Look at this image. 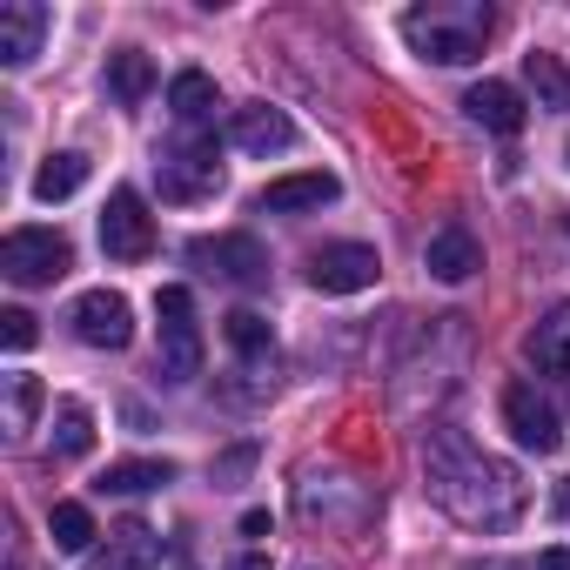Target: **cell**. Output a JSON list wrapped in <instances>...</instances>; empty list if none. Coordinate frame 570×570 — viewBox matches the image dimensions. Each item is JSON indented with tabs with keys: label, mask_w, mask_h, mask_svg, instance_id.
<instances>
[{
	"label": "cell",
	"mask_w": 570,
	"mask_h": 570,
	"mask_svg": "<svg viewBox=\"0 0 570 570\" xmlns=\"http://www.w3.org/2000/svg\"><path fill=\"white\" fill-rule=\"evenodd\" d=\"M537 570H570V550H563V543H557V550H543V557H537Z\"/></svg>",
	"instance_id": "cell-28"
},
{
	"label": "cell",
	"mask_w": 570,
	"mask_h": 570,
	"mask_svg": "<svg viewBox=\"0 0 570 570\" xmlns=\"http://www.w3.org/2000/svg\"><path fill=\"white\" fill-rule=\"evenodd\" d=\"M35 410H41V383L35 376H8V436L35 430Z\"/></svg>",
	"instance_id": "cell-26"
},
{
	"label": "cell",
	"mask_w": 570,
	"mask_h": 570,
	"mask_svg": "<svg viewBox=\"0 0 570 570\" xmlns=\"http://www.w3.org/2000/svg\"><path fill=\"white\" fill-rule=\"evenodd\" d=\"M336 195H343V181H336L330 168H309V175L268 181V188H262V208H268V215H303V208H323V202H336Z\"/></svg>",
	"instance_id": "cell-13"
},
{
	"label": "cell",
	"mask_w": 570,
	"mask_h": 570,
	"mask_svg": "<svg viewBox=\"0 0 570 570\" xmlns=\"http://www.w3.org/2000/svg\"><path fill=\"white\" fill-rule=\"evenodd\" d=\"M55 450H61V456H88V450H95V416H88V403L68 396V403L55 410Z\"/></svg>",
	"instance_id": "cell-23"
},
{
	"label": "cell",
	"mask_w": 570,
	"mask_h": 570,
	"mask_svg": "<svg viewBox=\"0 0 570 570\" xmlns=\"http://www.w3.org/2000/svg\"><path fill=\"white\" fill-rule=\"evenodd\" d=\"M222 188V161H215V141H181L161 155V195L168 202H202Z\"/></svg>",
	"instance_id": "cell-9"
},
{
	"label": "cell",
	"mask_w": 570,
	"mask_h": 570,
	"mask_svg": "<svg viewBox=\"0 0 570 570\" xmlns=\"http://www.w3.org/2000/svg\"><path fill=\"white\" fill-rule=\"evenodd\" d=\"M68 235L55 228H14L8 242H0V268H8V282H21V289H41V282H61L68 275Z\"/></svg>",
	"instance_id": "cell-4"
},
{
	"label": "cell",
	"mask_w": 570,
	"mask_h": 570,
	"mask_svg": "<svg viewBox=\"0 0 570 570\" xmlns=\"http://www.w3.org/2000/svg\"><path fill=\"white\" fill-rule=\"evenodd\" d=\"M563 510H570V497H563Z\"/></svg>",
	"instance_id": "cell-30"
},
{
	"label": "cell",
	"mask_w": 570,
	"mask_h": 570,
	"mask_svg": "<svg viewBox=\"0 0 570 570\" xmlns=\"http://www.w3.org/2000/svg\"><path fill=\"white\" fill-rule=\"evenodd\" d=\"M503 423H510V436H517L523 450H537V456H550V450L563 443V423H557V410L537 396V383H510V390H503Z\"/></svg>",
	"instance_id": "cell-10"
},
{
	"label": "cell",
	"mask_w": 570,
	"mask_h": 570,
	"mask_svg": "<svg viewBox=\"0 0 570 570\" xmlns=\"http://www.w3.org/2000/svg\"><path fill=\"white\" fill-rule=\"evenodd\" d=\"M41 35H48V8H41V0L0 8V68H28L41 55Z\"/></svg>",
	"instance_id": "cell-12"
},
{
	"label": "cell",
	"mask_w": 570,
	"mask_h": 570,
	"mask_svg": "<svg viewBox=\"0 0 570 570\" xmlns=\"http://www.w3.org/2000/svg\"><path fill=\"white\" fill-rule=\"evenodd\" d=\"M108 88H115V101H121V108H141V101H148V88H155V61H148L141 48L108 55Z\"/></svg>",
	"instance_id": "cell-18"
},
{
	"label": "cell",
	"mask_w": 570,
	"mask_h": 570,
	"mask_svg": "<svg viewBox=\"0 0 570 570\" xmlns=\"http://www.w3.org/2000/svg\"><path fill=\"white\" fill-rule=\"evenodd\" d=\"M161 483H175L168 463H108L101 470V490L108 497H141V490H161Z\"/></svg>",
	"instance_id": "cell-20"
},
{
	"label": "cell",
	"mask_w": 570,
	"mask_h": 570,
	"mask_svg": "<svg viewBox=\"0 0 570 570\" xmlns=\"http://www.w3.org/2000/svg\"><path fill=\"white\" fill-rule=\"evenodd\" d=\"M235 570H268V557H242V563H235Z\"/></svg>",
	"instance_id": "cell-29"
},
{
	"label": "cell",
	"mask_w": 570,
	"mask_h": 570,
	"mask_svg": "<svg viewBox=\"0 0 570 570\" xmlns=\"http://www.w3.org/2000/svg\"><path fill=\"white\" fill-rule=\"evenodd\" d=\"M490 28H497V14L483 8V0H430V8H410L403 14V41L423 61H436V68L476 61L483 41H490Z\"/></svg>",
	"instance_id": "cell-2"
},
{
	"label": "cell",
	"mask_w": 570,
	"mask_h": 570,
	"mask_svg": "<svg viewBox=\"0 0 570 570\" xmlns=\"http://www.w3.org/2000/svg\"><path fill=\"white\" fill-rule=\"evenodd\" d=\"M68 323H75V336H81L88 350H128V343H135V309H128V296H115V289H88Z\"/></svg>",
	"instance_id": "cell-8"
},
{
	"label": "cell",
	"mask_w": 570,
	"mask_h": 570,
	"mask_svg": "<svg viewBox=\"0 0 570 570\" xmlns=\"http://www.w3.org/2000/svg\"><path fill=\"white\" fill-rule=\"evenodd\" d=\"M376 248L370 242H330V248H316L309 255V282L323 296H356V289H370L376 282Z\"/></svg>",
	"instance_id": "cell-7"
},
{
	"label": "cell",
	"mask_w": 570,
	"mask_h": 570,
	"mask_svg": "<svg viewBox=\"0 0 570 570\" xmlns=\"http://www.w3.org/2000/svg\"><path fill=\"white\" fill-rule=\"evenodd\" d=\"M222 330H228V350H235V356H248V363H255V356H268V343H275L268 316H255V309H235Z\"/></svg>",
	"instance_id": "cell-25"
},
{
	"label": "cell",
	"mask_w": 570,
	"mask_h": 570,
	"mask_svg": "<svg viewBox=\"0 0 570 570\" xmlns=\"http://www.w3.org/2000/svg\"><path fill=\"white\" fill-rule=\"evenodd\" d=\"M0 343L21 356V350L35 343V316H28V309H0Z\"/></svg>",
	"instance_id": "cell-27"
},
{
	"label": "cell",
	"mask_w": 570,
	"mask_h": 570,
	"mask_svg": "<svg viewBox=\"0 0 570 570\" xmlns=\"http://www.w3.org/2000/svg\"><path fill=\"white\" fill-rule=\"evenodd\" d=\"M228 141L248 148V155H282V148H296V121L282 108H268V101H248V108H235Z\"/></svg>",
	"instance_id": "cell-11"
},
{
	"label": "cell",
	"mask_w": 570,
	"mask_h": 570,
	"mask_svg": "<svg viewBox=\"0 0 570 570\" xmlns=\"http://www.w3.org/2000/svg\"><path fill=\"white\" fill-rule=\"evenodd\" d=\"M101 248L115 262H141L155 248V215H148V202L135 188H115L108 195V208H101Z\"/></svg>",
	"instance_id": "cell-6"
},
{
	"label": "cell",
	"mask_w": 570,
	"mask_h": 570,
	"mask_svg": "<svg viewBox=\"0 0 570 570\" xmlns=\"http://www.w3.org/2000/svg\"><path fill=\"white\" fill-rule=\"evenodd\" d=\"M48 537H55V550H68V557H81L101 530H95V517H88V503H55V517H48Z\"/></svg>",
	"instance_id": "cell-21"
},
{
	"label": "cell",
	"mask_w": 570,
	"mask_h": 570,
	"mask_svg": "<svg viewBox=\"0 0 570 570\" xmlns=\"http://www.w3.org/2000/svg\"><path fill=\"white\" fill-rule=\"evenodd\" d=\"M81 181H88V161H81V155H48L41 175H35V195H41V202H68Z\"/></svg>",
	"instance_id": "cell-22"
},
{
	"label": "cell",
	"mask_w": 570,
	"mask_h": 570,
	"mask_svg": "<svg viewBox=\"0 0 570 570\" xmlns=\"http://www.w3.org/2000/svg\"><path fill=\"white\" fill-rule=\"evenodd\" d=\"M155 563H161V537H155L141 517H128V523L108 530V550H101L88 570H155Z\"/></svg>",
	"instance_id": "cell-15"
},
{
	"label": "cell",
	"mask_w": 570,
	"mask_h": 570,
	"mask_svg": "<svg viewBox=\"0 0 570 570\" xmlns=\"http://www.w3.org/2000/svg\"><path fill=\"white\" fill-rule=\"evenodd\" d=\"M423 483H430V497H436L456 523H470V530H510V523L523 517V483H517V470H510L503 456L476 450L456 423L423 430Z\"/></svg>",
	"instance_id": "cell-1"
},
{
	"label": "cell",
	"mask_w": 570,
	"mask_h": 570,
	"mask_svg": "<svg viewBox=\"0 0 570 570\" xmlns=\"http://www.w3.org/2000/svg\"><path fill=\"white\" fill-rule=\"evenodd\" d=\"M188 262L208 268V275H222V282H235V289H255V282H268V255H262L255 235H202V242L188 248Z\"/></svg>",
	"instance_id": "cell-5"
},
{
	"label": "cell",
	"mask_w": 570,
	"mask_h": 570,
	"mask_svg": "<svg viewBox=\"0 0 570 570\" xmlns=\"http://www.w3.org/2000/svg\"><path fill=\"white\" fill-rule=\"evenodd\" d=\"M463 115H470L476 128H490V135H517V128L530 121V108H523V95H517L510 81H476V88L463 95Z\"/></svg>",
	"instance_id": "cell-14"
},
{
	"label": "cell",
	"mask_w": 570,
	"mask_h": 570,
	"mask_svg": "<svg viewBox=\"0 0 570 570\" xmlns=\"http://www.w3.org/2000/svg\"><path fill=\"white\" fill-rule=\"evenodd\" d=\"M476 268H483V248H476V235L463 222H450V228L430 235V275L436 282H470Z\"/></svg>",
	"instance_id": "cell-16"
},
{
	"label": "cell",
	"mask_w": 570,
	"mask_h": 570,
	"mask_svg": "<svg viewBox=\"0 0 570 570\" xmlns=\"http://www.w3.org/2000/svg\"><path fill=\"white\" fill-rule=\"evenodd\" d=\"M155 316H161V376H168V383H195V376H202L195 296L168 282V289H155Z\"/></svg>",
	"instance_id": "cell-3"
},
{
	"label": "cell",
	"mask_w": 570,
	"mask_h": 570,
	"mask_svg": "<svg viewBox=\"0 0 570 570\" xmlns=\"http://www.w3.org/2000/svg\"><path fill=\"white\" fill-rule=\"evenodd\" d=\"M168 108H175L181 121H208V115L222 108V95H215V81H208L202 68H188V75L168 81Z\"/></svg>",
	"instance_id": "cell-19"
},
{
	"label": "cell",
	"mask_w": 570,
	"mask_h": 570,
	"mask_svg": "<svg viewBox=\"0 0 570 570\" xmlns=\"http://www.w3.org/2000/svg\"><path fill=\"white\" fill-rule=\"evenodd\" d=\"M530 363L543 376H563L570 383V303H557L537 330H530Z\"/></svg>",
	"instance_id": "cell-17"
},
{
	"label": "cell",
	"mask_w": 570,
	"mask_h": 570,
	"mask_svg": "<svg viewBox=\"0 0 570 570\" xmlns=\"http://www.w3.org/2000/svg\"><path fill=\"white\" fill-rule=\"evenodd\" d=\"M523 75H530V88H537L543 108H570V75H563L557 55H523Z\"/></svg>",
	"instance_id": "cell-24"
}]
</instances>
